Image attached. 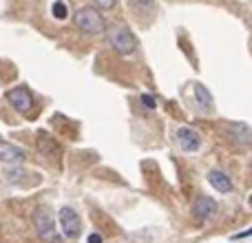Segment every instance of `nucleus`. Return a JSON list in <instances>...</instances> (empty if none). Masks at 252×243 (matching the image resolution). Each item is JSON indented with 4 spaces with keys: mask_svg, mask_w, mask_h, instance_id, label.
Listing matches in <instances>:
<instances>
[{
    "mask_svg": "<svg viewBox=\"0 0 252 243\" xmlns=\"http://www.w3.org/2000/svg\"><path fill=\"white\" fill-rule=\"evenodd\" d=\"M109 35V44L120 53V56H130L137 51V38L133 35V31L126 25H113L106 31Z\"/></svg>",
    "mask_w": 252,
    "mask_h": 243,
    "instance_id": "obj_2",
    "label": "nucleus"
},
{
    "mask_svg": "<svg viewBox=\"0 0 252 243\" xmlns=\"http://www.w3.org/2000/svg\"><path fill=\"white\" fill-rule=\"evenodd\" d=\"M252 235V228H248L246 232H237V235H232V241H237V239H246V237H250Z\"/></svg>",
    "mask_w": 252,
    "mask_h": 243,
    "instance_id": "obj_17",
    "label": "nucleus"
},
{
    "mask_svg": "<svg viewBox=\"0 0 252 243\" xmlns=\"http://www.w3.org/2000/svg\"><path fill=\"white\" fill-rule=\"evenodd\" d=\"M228 137L235 144H239V146H250L252 130L246 124H241V122H232V124H228Z\"/></svg>",
    "mask_w": 252,
    "mask_h": 243,
    "instance_id": "obj_7",
    "label": "nucleus"
},
{
    "mask_svg": "<svg viewBox=\"0 0 252 243\" xmlns=\"http://www.w3.org/2000/svg\"><path fill=\"white\" fill-rule=\"evenodd\" d=\"M192 210H195L197 219L206 221V219H210L217 213V204H215V199H210V197H199V199L195 201V206H192Z\"/></svg>",
    "mask_w": 252,
    "mask_h": 243,
    "instance_id": "obj_8",
    "label": "nucleus"
},
{
    "mask_svg": "<svg viewBox=\"0 0 252 243\" xmlns=\"http://www.w3.org/2000/svg\"><path fill=\"white\" fill-rule=\"evenodd\" d=\"M51 13H53V18H58V20H64V18L69 16V7L64 4V0H56V2L51 4Z\"/></svg>",
    "mask_w": 252,
    "mask_h": 243,
    "instance_id": "obj_13",
    "label": "nucleus"
},
{
    "mask_svg": "<svg viewBox=\"0 0 252 243\" xmlns=\"http://www.w3.org/2000/svg\"><path fill=\"white\" fill-rule=\"evenodd\" d=\"M33 226L38 237L44 243H56L58 241V230H56V219H53L51 210L49 208H40L33 214Z\"/></svg>",
    "mask_w": 252,
    "mask_h": 243,
    "instance_id": "obj_3",
    "label": "nucleus"
},
{
    "mask_svg": "<svg viewBox=\"0 0 252 243\" xmlns=\"http://www.w3.org/2000/svg\"><path fill=\"white\" fill-rule=\"evenodd\" d=\"M177 144L184 152H197L201 148V137L197 130L188 128V126H179L177 128Z\"/></svg>",
    "mask_w": 252,
    "mask_h": 243,
    "instance_id": "obj_6",
    "label": "nucleus"
},
{
    "mask_svg": "<svg viewBox=\"0 0 252 243\" xmlns=\"http://www.w3.org/2000/svg\"><path fill=\"white\" fill-rule=\"evenodd\" d=\"M128 7L133 9L137 16H153L157 9L155 0H128Z\"/></svg>",
    "mask_w": 252,
    "mask_h": 243,
    "instance_id": "obj_11",
    "label": "nucleus"
},
{
    "mask_svg": "<svg viewBox=\"0 0 252 243\" xmlns=\"http://www.w3.org/2000/svg\"><path fill=\"white\" fill-rule=\"evenodd\" d=\"M208 182H210V186H213L215 190L223 192V195L232 190V182L228 179V175L221 173V170H210V173H208Z\"/></svg>",
    "mask_w": 252,
    "mask_h": 243,
    "instance_id": "obj_10",
    "label": "nucleus"
},
{
    "mask_svg": "<svg viewBox=\"0 0 252 243\" xmlns=\"http://www.w3.org/2000/svg\"><path fill=\"white\" fill-rule=\"evenodd\" d=\"M7 102L18 111V113H29V109L33 106V95L27 87H16L7 91Z\"/></svg>",
    "mask_w": 252,
    "mask_h": 243,
    "instance_id": "obj_5",
    "label": "nucleus"
},
{
    "mask_svg": "<svg viewBox=\"0 0 252 243\" xmlns=\"http://www.w3.org/2000/svg\"><path fill=\"white\" fill-rule=\"evenodd\" d=\"M73 22L82 33H89V35H102L106 31L104 18H102L100 9L95 7H80L73 16Z\"/></svg>",
    "mask_w": 252,
    "mask_h": 243,
    "instance_id": "obj_1",
    "label": "nucleus"
},
{
    "mask_svg": "<svg viewBox=\"0 0 252 243\" xmlns=\"http://www.w3.org/2000/svg\"><path fill=\"white\" fill-rule=\"evenodd\" d=\"M25 159V151L9 142H0V161H7V164H16V161Z\"/></svg>",
    "mask_w": 252,
    "mask_h": 243,
    "instance_id": "obj_9",
    "label": "nucleus"
},
{
    "mask_svg": "<svg viewBox=\"0 0 252 243\" xmlns=\"http://www.w3.org/2000/svg\"><path fill=\"white\" fill-rule=\"evenodd\" d=\"M93 4H95V9H113L115 4H118V0H93Z\"/></svg>",
    "mask_w": 252,
    "mask_h": 243,
    "instance_id": "obj_15",
    "label": "nucleus"
},
{
    "mask_svg": "<svg viewBox=\"0 0 252 243\" xmlns=\"http://www.w3.org/2000/svg\"><path fill=\"white\" fill-rule=\"evenodd\" d=\"M142 104L146 106V109H155V106H157V100H155L153 95H148V93H144V95H142Z\"/></svg>",
    "mask_w": 252,
    "mask_h": 243,
    "instance_id": "obj_16",
    "label": "nucleus"
},
{
    "mask_svg": "<svg viewBox=\"0 0 252 243\" xmlns=\"http://www.w3.org/2000/svg\"><path fill=\"white\" fill-rule=\"evenodd\" d=\"M89 243H102V237L93 232V235H89Z\"/></svg>",
    "mask_w": 252,
    "mask_h": 243,
    "instance_id": "obj_18",
    "label": "nucleus"
},
{
    "mask_svg": "<svg viewBox=\"0 0 252 243\" xmlns=\"http://www.w3.org/2000/svg\"><path fill=\"white\" fill-rule=\"evenodd\" d=\"M195 97L199 102V106H204V111H213V95L204 84H197L195 87Z\"/></svg>",
    "mask_w": 252,
    "mask_h": 243,
    "instance_id": "obj_12",
    "label": "nucleus"
},
{
    "mask_svg": "<svg viewBox=\"0 0 252 243\" xmlns=\"http://www.w3.org/2000/svg\"><path fill=\"white\" fill-rule=\"evenodd\" d=\"M250 206H252V197H250Z\"/></svg>",
    "mask_w": 252,
    "mask_h": 243,
    "instance_id": "obj_19",
    "label": "nucleus"
},
{
    "mask_svg": "<svg viewBox=\"0 0 252 243\" xmlns=\"http://www.w3.org/2000/svg\"><path fill=\"white\" fill-rule=\"evenodd\" d=\"M58 219H60V228L66 239H78L80 232H82V221H80L78 213L73 208H62L58 213Z\"/></svg>",
    "mask_w": 252,
    "mask_h": 243,
    "instance_id": "obj_4",
    "label": "nucleus"
},
{
    "mask_svg": "<svg viewBox=\"0 0 252 243\" xmlns=\"http://www.w3.org/2000/svg\"><path fill=\"white\" fill-rule=\"evenodd\" d=\"M38 144H40V151H44L47 155H51V151H53V152H58V144H56V142H47V139L42 137Z\"/></svg>",
    "mask_w": 252,
    "mask_h": 243,
    "instance_id": "obj_14",
    "label": "nucleus"
}]
</instances>
